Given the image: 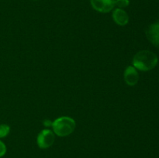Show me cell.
Instances as JSON below:
<instances>
[{
	"label": "cell",
	"instance_id": "6da1fadb",
	"mask_svg": "<svg viewBox=\"0 0 159 158\" xmlns=\"http://www.w3.org/2000/svg\"><path fill=\"white\" fill-rule=\"evenodd\" d=\"M158 58L155 53L150 50H141L133 58V66L141 71H148L154 69L158 64Z\"/></svg>",
	"mask_w": 159,
	"mask_h": 158
},
{
	"label": "cell",
	"instance_id": "7a4b0ae2",
	"mask_svg": "<svg viewBox=\"0 0 159 158\" xmlns=\"http://www.w3.org/2000/svg\"><path fill=\"white\" fill-rule=\"evenodd\" d=\"M76 123L74 119L69 116L57 118L52 122V129L54 134L61 137L71 135L75 129Z\"/></svg>",
	"mask_w": 159,
	"mask_h": 158
},
{
	"label": "cell",
	"instance_id": "3957f363",
	"mask_svg": "<svg viewBox=\"0 0 159 158\" xmlns=\"http://www.w3.org/2000/svg\"><path fill=\"white\" fill-rule=\"evenodd\" d=\"M55 140V135L51 129L42 130L40 132L37 138V143L40 149H48L54 144Z\"/></svg>",
	"mask_w": 159,
	"mask_h": 158
},
{
	"label": "cell",
	"instance_id": "277c9868",
	"mask_svg": "<svg viewBox=\"0 0 159 158\" xmlns=\"http://www.w3.org/2000/svg\"><path fill=\"white\" fill-rule=\"evenodd\" d=\"M90 2L95 10L102 13L110 12L115 6V0H90Z\"/></svg>",
	"mask_w": 159,
	"mask_h": 158
},
{
	"label": "cell",
	"instance_id": "5b68a950",
	"mask_svg": "<svg viewBox=\"0 0 159 158\" xmlns=\"http://www.w3.org/2000/svg\"><path fill=\"white\" fill-rule=\"evenodd\" d=\"M124 81L129 86H134L139 80V74L134 66H128L124 71Z\"/></svg>",
	"mask_w": 159,
	"mask_h": 158
},
{
	"label": "cell",
	"instance_id": "8992f818",
	"mask_svg": "<svg viewBox=\"0 0 159 158\" xmlns=\"http://www.w3.org/2000/svg\"><path fill=\"white\" fill-rule=\"evenodd\" d=\"M146 35L153 45L159 46V22L152 23L146 30Z\"/></svg>",
	"mask_w": 159,
	"mask_h": 158
},
{
	"label": "cell",
	"instance_id": "52a82bcc",
	"mask_svg": "<svg viewBox=\"0 0 159 158\" xmlns=\"http://www.w3.org/2000/svg\"><path fill=\"white\" fill-rule=\"evenodd\" d=\"M113 19L119 26H126L129 22V15L123 9L116 8L113 12Z\"/></svg>",
	"mask_w": 159,
	"mask_h": 158
},
{
	"label": "cell",
	"instance_id": "ba28073f",
	"mask_svg": "<svg viewBox=\"0 0 159 158\" xmlns=\"http://www.w3.org/2000/svg\"><path fill=\"white\" fill-rule=\"evenodd\" d=\"M10 133V127L7 124H0V139L5 138Z\"/></svg>",
	"mask_w": 159,
	"mask_h": 158
},
{
	"label": "cell",
	"instance_id": "9c48e42d",
	"mask_svg": "<svg viewBox=\"0 0 159 158\" xmlns=\"http://www.w3.org/2000/svg\"><path fill=\"white\" fill-rule=\"evenodd\" d=\"M130 4L129 0H115V6H117L120 9H124L127 7Z\"/></svg>",
	"mask_w": 159,
	"mask_h": 158
},
{
	"label": "cell",
	"instance_id": "30bf717a",
	"mask_svg": "<svg viewBox=\"0 0 159 158\" xmlns=\"http://www.w3.org/2000/svg\"><path fill=\"white\" fill-rule=\"evenodd\" d=\"M6 146L2 140H0V157H2L3 156H5V154L6 153Z\"/></svg>",
	"mask_w": 159,
	"mask_h": 158
},
{
	"label": "cell",
	"instance_id": "8fae6325",
	"mask_svg": "<svg viewBox=\"0 0 159 158\" xmlns=\"http://www.w3.org/2000/svg\"><path fill=\"white\" fill-rule=\"evenodd\" d=\"M52 122L51 121L48 120V119H47V120L43 121V125H45V126H52Z\"/></svg>",
	"mask_w": 159,
	"mask_h": 158
}]
</instances>
